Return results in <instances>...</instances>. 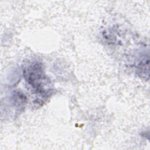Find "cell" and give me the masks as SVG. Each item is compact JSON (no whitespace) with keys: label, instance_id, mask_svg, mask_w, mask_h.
Returning <instances> with one entry per match:
<instances>
[{"label":"cell","instance_id":"obj_1","mask_svg":"<svg viewBox=\"0 0 150 150\" xmlns=\"http://www.w3.org/2000/svg\"><path fill=\"white\" fill-rule=\"evenodd\" d=\"M23 76L36 94L47 96L50 93L49 80L46 76L42 64L38 62H32L23 70Z\"/></svg>","mask_w":150,"mask_h":150}]
</instances>
